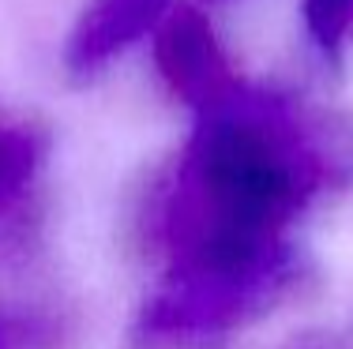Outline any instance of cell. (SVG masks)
I'll return each mask as SVG.
<instances>
[{
	"label": "cell",
	"mask_w": 353,
	"mask_h": 349,
	"mask_svg": "<svg viewBox=\"0 0 353 349\" xmlns=\"http://www.w3.org/2000/svg\"><path fill=\"white\" fill-rule=\"evenodd\" d=\"M327 173L305 131L245 90L199 113L158 211L170 274L136 335L147 346L207 342L271 312L301 271L285 229Z\"/></svg>",
	"instance_id": "6da1fadb"
},
{
	"label": "cell",
	"mask_w": 353,
	"mask_h": 349,
	"mask_svg": "<svg viewBox=\"0 0 353 349\" xmlns=\"http://www.w3.org/2000/svg\"><path fill=\"white\" fill-rule=\"evenodd\" d=\"M170 0H90L68 38V68L87 76L162 23Z\"/></svg>",
	"instance_id": "3957f363"
},
{
	"label": "cell",
	"mask_w": 353,
	"mask_h": 349,
	"mask_svg": "<svg viewBox=\"0 0 353 349\" xmlns=\"http://www.w3.org/2000/svg\"><path fill=\"white\" fill-rule=\"evenodd\" d=\"M282 349H353V346L334 330H305V335L290 338Z\"/></svg>",
	"instance_id": "52a82bcc"
},
{
	"label": "cell",
	"mask_w": 353,
	"mask_h": 349,
	"mask_svg": "<svg viewBox=\"0 0 353 349\" xmlns=\"http://www.w3.org/2000/svg\"><path fill=\"white\" fill-rule=\"evenodd\" d=\"M0 349H68V323L38 304H0Z\"/></svg>",
	"instance_id": "5b68a950"
},
{
	"label": "cell",
	"mask_w": 353,
	"mask_h": 349,
	"mask_svg": "<svg viewBox=\"0 0 353 349\" xmlns=\"http://www.w3.org/2000/svg\"><path fill=\"white\" fill-rule=\"evenodd\" d=\"M154 61L165 87L196 113L218 109L245 90L222 41L196 8H170L162 15L154 27Z\"/></svg>",
	"instance_id": "7a4b0ae2"
},
{
	"label": "cell",
	"mask_w": 353,
	"mask_h": 349,
	"mask_svg": "<svg viewBox=\"0 0 353 349\" xmlns=\"http://www.w3.org/2000/svg\"><path fill=\"white\" fill-rule=\"evenodd\" d=\"M305 19L312 38L327 53H334L353 23V0H305Z\"/></svg>",
	"instance_id": "8992f818"
},
{
	"label": "cell",
	"mask_w": 353,
	"mask_h": 349,
	"mask_svg": "<svg viewBox=\"0 0 353 349\" xmlns=\"http://www.w3.org/2000/svg\"><path fill=\"white\" fill-rule=\"evenodd\" d=\"M41 154H46V139L30 124L0 120V214L23 203L41 169Z\"/></svg>",
	"instance_id": "277c9868"
}]
</instances>
